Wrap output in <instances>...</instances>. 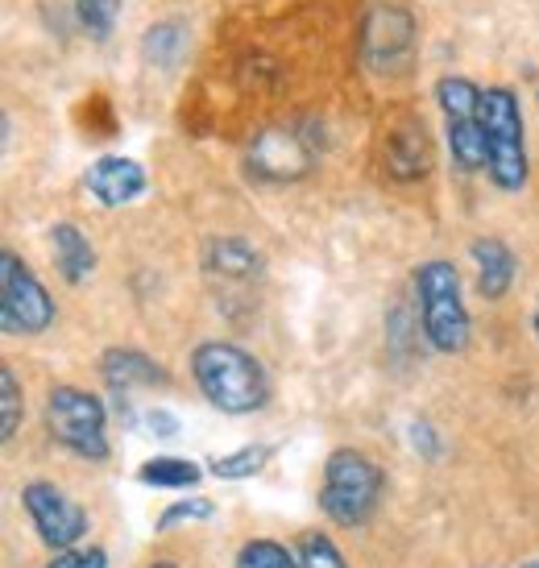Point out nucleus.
Listing matches in <instances>:
<instances>
[{"label":"nucleus","instance_id":"nucleus-1","mask_svg":"<svg viewBox=\"0 0 539 568\" xmlns=\"http://www.w3.org/2000/svg\"><path fill=\"white\" fill-rule=\"evenodd\" d=\"M191 378L200 395L224 415H254L270 403V378L254 353L228 341H204L191 353Z\"/></svg>","mask_w":539,"mask_h":568},{"label":"nucleus","instance_id":"nucleus-2","mask_svg":"<svg viewBox=\"0 0 539 568\" xmlns=\"http://www.w3.org/2000/svg\"><path fill=\"white\" fill-rule=\"evenodd\" d=\"M415 300H419V324H424V341L436 353H465L469 345V307L460 300V274L452 262L431 257L415 270Z\"/></svg>","mask_w":539,"mask_h":568},{"label":"nucleus","instance_id":"nucleus-3","mask_svg":"<svg viewBox=\"0 0 539 568\" xmlns=\"http://www.w3.org/2000/svg\"><path fill=\"white\" fill-rule=\"evenodd\" d=\"M386 474L357 448H336L324 460V486H319V510L336 527H365L382 503Z\"/></svg>","mask_w":539,"mask_h":568},{"label":"nucleus","instance_id":"nucleus-4","mask_svg":"<svg viewBox=\"0 0 539 568\" xmlns=\"http://www.w3.org/2000/svg\"><path fill=\"white\" fill-rule=\"evenodd\" d=\"M481 125H486V174L498 191L527 187V142L523 109L510 88H486L481 95Z\"/></svg>","mask_w":539,"mask_h":568},{"label":"nucleus","instance_id":"nucleus-5","mask_svg":"<svg viewBox=\"0 0 539 568\" xmlns=\"http://www.w3.org/2000/svg\"><path fill=\"white\" fill-rule=\"evenodd\" d=\"M47 432L54 444H63L67 453L75 457L100 460L112 457L109 448V410L104 403L92 395V390H80V386H50L47 395Z\"/></svg>","mask_w":539,"mask_h":568},{"label":"nucleus","instance_id":"nucleus-6","mask_svg":"<svg viewBox=\"0 0 539 568\" xmlns=\"http://www.w3.org/2000/svg\"><path fill=\"white\" fill-rule=\"evenodd\" d=\"M481 88L465 75H445L436 83V100L445 112V142L460 171H486V125H481Z\"/></svg>","mask_w":539,"mask_h":568},{"label":"nucleus","instance_id":"nucleus-7","mask_svg":"<svg viewBox=\"0 0 539 568\" xmlns=\"http://www.w3.org/2000/svg\"><path fill=\"white\" fill-rule=\"evenodd\" d=\"M54 324V300L13 250L0 253V328L4 336H42Z\"/></svg>","mask_w":539,"mask_h":568},{"label":"nucleus","instance_id":"nucleus-8","mask_svg":"<svg viewBox=\"0 0 539 568\" xmlns=\"http://www.w3.org/2000/svg\"><path fill=\"white\" fill-rule=\"evenodd\" d=\"M21 506L30 515L38 539L47 544L50 552H67V548H80L88 536V510L75 498H67L54 481H30L21 489Z\"/></svg>","mask_w":539,"mask_h":568},{"label":"nucleus","instance_id":"nucleus-9","mask_svg":"<svg viewBox=\"0 0 539 568\" xmlns=\"http://www.w3.org/2000/svg\"><path fill=\"white\" fill-rule=\"evenodd\" d=\"M362 50L365 63L374 71H403L415 54V21L407 9L398 4H378L365 17V33H362Z\"/></svg>","mask_w":539,"mask_h":568},{"label":"nucleus","instance_id":"nucleus-10","mask_svg":"<svg viewBox=\"0 0 539 568\" xmlns=\"http://www.w3.org/2000/svg\"><path fill=\"white\" fill-rule=\"evenodd\" d=\"M145 171L142 162L133 159H121V154H109V159H95L92 166H88V174H83V187L92 191L95 200L104 207H125L133 204L138 195L145 191Z\"/></svg>","mask_w":539,"mask_h":568},{"label":"nucleus","instance_id":"nucleus-11","mask_svg":"<svg viewBox=\"0 0 539 568\" xmlns=\"http://www.w3.org/2000/svg\"><path fill=\"white\" fill-rule=\"evenodd\" d=\"M100 378L116 398H125L129 390H142V386H171L166 369L154 357H145L142 348H109L100 357Z\"/></svg>","mask_w":539,"mask_h":568},{"label":"nucleus","instance_id":"nucleus-12","mask_svg":"<svg viewBox=\"0 0 539 568\" xmlns=\"http://www.w3.org/2000/svg\"><path fill=\"white\" fill-rule=\"evenodd\" d=\"M469 257L477 262V291H481V300H507L510 283H515V253H510L507 241L498 237H477L469 245Z\"/></svg>","mask_w":539,"mask_h":568},{"label":"nucleus","instance_id":"nucleus-13","mask_svg":"<svg viewBox=\"0 0 539 568\" xmlns=\"http://www.w3.org/2000/svg\"><path fill=\"white\" fill-rule=\"evenodd\" d=\"M204 270L216 278H228V283H250L254 274H262V253L241 237H216L207 241Z\"/></svg>","mask_w":539,"mask_h":568},{"label":"nucleus","instance_id":"nucleus-14","mask_svg":"<svg viewBox=\"0 0 539 568\" xmlns=\"http://www.w3.org/2000/svg\"><path fill=\"white\" fill-rule=\"evenodd\" d=\"M50 250H54V266L63 274V283L80 286L95 270V250H92V241L80 233V224H71V221L54 224V229H50Z\"/></svg>","mask_w":539,"mask_h":568},{"label":"nucleus","instance_id":"nucleus-15","mask_svg":"<svg viewBox=\"0 0 539 568\" xmlns=\"http://www.w3.org/2000/svg\"><path fill=\"white\" fill-rule=\"evenodd\" d=\"M200 477H204V469L187 457H150L138 469V481L154 489H191L200 486Z\"/></svg>","mask_w":539,"mask_h":568},{"label":"nucleus","instance_id":"nucleus-16","mask_svg":"<svg viewBox=\"0 0 539 568\" xmlns=\"http://www.w3.org/2000/svg\"><path fill=\"white\" fill-rule=\"evenodd\" d=\"M254 162H257V171L286 179V174H299L303 166H307V154L295 145V138H286V133H266L254 150Z\"/></svg>","mask_w":539,"mask_h":568},{"label":"nucleus","instance_id":"nucleus-17","mask_svg":"<svg viewBox=\"0 0 539 568\" xmlns=\"http://www.w3.org/2000/svg\"><path fill=\"white\" fill-rule=\"evenodd\" d=\"M270 453H274L270 444H245V448H237V453L207 460V465H212V474L221 477V481H245V477H254L257 469L266 465Z\"/></svg>","mask_w":539,"mask_h":568},{"label":"nucleus","instance_id":"nucleus-18","mask_svg":"<svg viewBox=\"0 0 539 568\" xmlns=\"http://www.w3.org/2000/svg\"><path fill=\"white\" fill-rule=\"evenodd\" d=\"M233 568H299V556L283 548L278 539H250L241 544Z\"/></svg>","mask_w":539,"mask_h":568},{"label":"nucleus","instance_id":"nucleus-19","mask_svg":"<svg viewBox=\"0 0 539 568\" xmlns=\"http://www.w3.org/2000/svg\"><path fill=\"white\" fill-rule=\"evenodd\" d=\"M0 440L9 444L21 427V415H26V398H21V382H17L13 365H0Z\"/></svg>","mask_w":539,"mask_h":568},{"label":"nucleus","instance_id":"nucleus-20","mask_svg":"<svg viewBox=\"0 0 539 568\" xmlns=\"http://www.w3.org/2000/svg\"><path fill=\"white\" fill-rule=\"evenodd\" d=\"M295 556H299V568H349V560L324 531H303Z\"/></svg>","mask_w":539,"mask_h":568},{"label":"nucleus","instance_id":"nucleus-21","mask_svg":"<svg viewBox=\"0 0 539 568\" xmlns=\"http://www.w3.org/2000/svg\"><path fill=\"white\" fill-rule=\"evenodd\" d=\"M121 9H125V0H75V13L92 38H109Z\"/></svg>","mask_w":539,"mask_h":568},{"label":"nucleus","instance_id":"nucleus-22","mask_svg":"<svg viewBox=\"0 0 539 568\" xmlns=\"http://www.w3.org/2000/svg\"><path fill=\"white\" fill-rule=\"evenodd\" d=\"M216 519V503L212 498H183V503H171L159 515V531H171L175 523H204Z\"/></svg>","mask_w":539,"mask_h":568},{"label":"nucleus","instance_id":"nucleus-23","mask_svg":"<svg viewBox=\"0 0 539 568\" xmlns=\"http://www.w3.org/2000/svg\"><path fill=\"white\" fill-rule=\"evenodd\" d=\"M42 568H109V552L104 548H67V552L50 556V565Z\"/></svg>","mask_w":539,"mask_h":568},{"label":"nucleus","instance_id":"nucleus-24","mask_svg":"<svg viewBox=\"0 0 539 568\" xmlns=\"http://www.w3.org/2000/svg\"><path fill=\"white\" fill-rule=\"evenodd\" d=\"M411 444H415V453H419L424 460L440 457V440H436V427H431V424H411Z\"/></svg>","mask_w":539,"mask_h":568},{"label":"nucleus","instance_id":"nucleus-25","mask_svg":"<svg viewBox=\"0 0 539 568\" xmlns=\"http://www.w3.org/2000/svg\"><path fill=\"white\" fill-rule=\"evenodd\" d=\"M145 427H150L154 436H162V440L179 436V419L171 415V410H162V407H150V410H145Z\"/></svg>","mask_w":539,"mask_h":568},{"label":"nucleus","instance_id":"nucleus-26","mask_svg":"<svg viewBox=\"0 0 539 568\" xmlns=\"http://www.w3.org/2000/svg\"><path fill=\"white\" fill-rule=\"evenodd\" d=\"M150 568H179V565H175V560H154Z\"/></svg>","mask_w":539,"mask_h":568},{"label":"nucleus","instance_id":"nucleus-27","mask_svg":"<svg viewBox=\"0 0 539 568\" xmlns=\"http://www.w3.org/2000/svg\"><path fill=\"white\" fill-rule=\"evenodd\" d=\"M531 328H536V341H539V303H536V316H531Z\"/></svg>","mask_w":539,"mask_h":568},{"label":"nucleus","instance_id":"nucleus-28","mask_svg":"<svg viewBox=\"0 0 539 568\" xmlns=\"http://www.w3.org/2000/svg\"><path fill=\"white\" fill-rule=\"evenodd\" d=\"M523 568H539V556H536V560H527V565Z\"/></svg>","mask_w":539,"mask_h":568}]
</instances>
